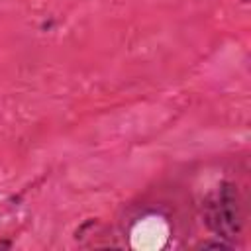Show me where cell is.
Segmentation results:
<instances>
[{"instance_id":"obj_1","label":"cell","mask_w":251,"mask_h":251,"mask_svg":"<svg viewBox=\"0 0 251 251\" xmlns=\"http://www.w3.org/2000/svg\"><path fill=\"white\" fill-rule=\"evenodd\" d=\"M204 222L220 239L235 243L243 227L241 202H239V192L235 184L222 182L218 190L206 200Z\"/></svg>"},{"instance_id":"obj_2","label":"cell","mask_w":251,"mask_h":251,"mask_svg":"<svg viewBox=\"0 0 251 251\" xmlns=\"http://www.w3.org/2000/svg\"><path fill=\"white\" fill-rule=\"evenodd\" d=\"M233 243L226 241V239H218V241H202L198 245V249H231Z\"/></svg>"},{"instance_id":"obj_3","label":"cell","mask_w":251,"mask_h":251,"mask_svg":"<svg viewBox=\"0 0 251 251\" xmlns=\"http://www.w3.org/2000/svg\"><path fill=\"white\" fill-rule=\"evenodd\" d=\"M10 247V241H0V249H8Z\"/></svg>"}]
</instances>
